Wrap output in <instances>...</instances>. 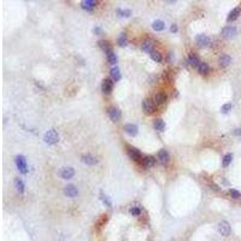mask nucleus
<instances>
[{
	"label": "nucleus",
	"mask_w": 241,
	"mask_h": 241,
	"mask_svg": "<svg viewBox=\"0 0 241 241\" xmlns=\"http://www.w3.org/2000/svg\"><path fill=\"white\" fill-rule=\"evenodd\" d=\"M94 33H101V28H94Z\"/></svg>",
	"instance_id": "obj_39"
},
{
	"label": "nucleus",
	"mask_w": 241,
	"mask_h": 241,
	"mask_svg": "<svg viewBox=\"0 0 241 241\" xmlns=\"http://www.w3.org/2000/svg\"><path fill=\"white\" fill-rule=\"evenodd\" d=\"M142 109H144V111L151 113V112L155 111L156 105H155V102L151 100V99H146V100H144V102H142Z\"/></svg>",
	"instance_id": "obj_8"
},
{
	"label": "nucleus",
	"mask_w": 241,
	"mask_h": 241,
	"mask_svg": "<svg viewBox=\"0 0 241 241\" xmlns=\"http://www.w3.org/2000/svg\"><path fill=\"white\" fill-rule=\"evenodd\" d=\"M130 213H132L133 216H139V215L141 213V207H139V206H134V207L130 209Z\"/></svg>",
	"instance_id": "obj_32"
},
{
	"label": "nucleus",
	"mask_w": 241,
	"mask_h": 241,
	"mask_svg": "<svg viewBox=\"0 0 241 241\" xmlns=\"http://www.w3.org/2000/svg\"><path fill=\"white\" fill-rule=\"evenodd\" d=\"M117 12L122 16V17H129L130 13H132V11H130V10H118Z\"/></svg>",
	"instance_id": "obj_35"
},
{
	"label": "nucleus",
	"mask_w": 241,
	"mask_h": 241,
	"mask_svg": "<svg viewBox=\"0 0 241 241\" xmlns=\"http://www.w3.org/2000/svg\"><path fill=\"white\" fill-rule=\"evenodd\" d=\"M152 28L157 31H160L165 28V23H164L163 21H155V22L152 23Z\"/></svg>",
	"instance_id": "obj_22"
},
{
	"label": "nucleus",
	"mask_w": 241,
	"mask_h": 241,
	"mask_svg": "<svg viewBox=\"0 0 241 241\" xmlns=\"http://www.w3.org/2000/svg\"><path fill=\"white\" fill-rule=\"evenodd\" d=\"M230 224L227 221H222L218 223V233L221 234L222 236H228L230 234Z\"/></svg>",
	"instance_id": "obj_4"
},
{
	"label": "nucleus",
	"mask_w": 241,
	"mask_h": 241,
	"mask_svg": "<svg viewBox=\"0 0 241 241\" xmlns=\"http://www.w3.org/2000/svg\"><path fill=\"white\" fill-rule=\"evenodd\" d=\"M155 163H156V159H155L153 157H146V158H144L145 166H152V165H155Z\"/></svg>",
	"instance_id": "obj_30"
},
{
	"label": "nucleus",
	"mask_w": 241,
	"mask_h": 241,
	"mask_svg": "<svg viewBox=\"0 0 241 241\" xmlns=\"http://www.w3.org/2000/svg\"><path fill=\"white\" fill-rule=\"evenodd\" d=\"M233 133H234V135H238V136H240V135H241V129H239V128H238V129H235Z\"/></svg>",
	"instance_id": "obj_38"
},
{
	"label": "nucleus",
	"mask_w": 241,
	"mask_h": 241,
	"mask_svg": "<svg viewBox=\"0 0 241 241\" xmlns=\"http://www.w3.org/2000/svg\"><path fill=\"white\" fill-rule=\"evenodd\" d=\"M64 193H65V195H68L69 198H75V196L78 194V191L75 186L68 185V186L64 188Z\"/></svg>",
	"instance_id": "obj_9"
},
{
	"label": "nucleus",
	"mask_w": 241,
	"mask_h": 241,
	"mask_svg": "<svg viewBox=\"0 0 241 241\" xmlns=\"http://www.w3.org/2000/svg\"><path fill=\"white\" fill-rule=\"evenodd\" d=\"M101 200L104 202V204H105V205H107L109 207H111V206H112V204H111V202H110V199L107 198V196H105V195L102 194V193H101Z\"/></svg>",
	"instance_id": "obj_36"
},
{
	"label": "nucleus",
	"mask_w": 241,
	"mask_h": 241,
	"mask_svg": "<svg viewBox=\"0 0 241 241\" xmlns=\"http://www.w3.org/2000/svg\"><path fill=\"white\" fill-rule=\"evenodd\" d=\"M118 45H119V46H125V45H127V35H125L124 33H122V34L119 35V38H118Z\"/></svg>",
	"instance_id": "obj_31"
},
{
	"label": "nucleus",
	"mask_w": 241,
	"mask_h": 241,
	"mask_svg": "<svg viewBox=\"0 0 241 241\" xmlns=\"http://www.w3.org/2000/svg\"><path fill=\"white\" fill-rule=\"evenodd\" d=\"M195 41H196V44H198L200 47H207V46H210V44H211V39L209 38V36L204 35V34L196 35V36H195Z\"/></svg>",
	"instance_id": "obj_5"
},
{
	"label": "nucleus",
	"mask_w": 241,
	"mask_h": 241,
	"mask_svg": "<svg viewBox=\"0 0 241 241\" xmlns=\"http://www.w3.org/2000/svg\"><path fill=\"white\" fill-rule=\"evenodd\" d=\"M16 165L18 168V170L22 174H27L28 171V166H27V160L23 156H17L16 157Z\"/></svg>",
	"instance_id": "obj_3"
},
{
	"label": "nucleus",
	"mask_w": 241,
	"mask_h": 241,
	"mask_svg": "<svg viewBox=\"0 0 241 241\" xmlns=\"http://www.w3.org/2000/svg\"><path fill=\"white\" fill-rule=\"evenodd\" d=\"M58 140H59V135H58L55 129H50L44 135V141L48 145H55L58 142Z\"/></svg>",
	"instance_id": "obj_1"
},
{
	"label": "nucleus",
	"mask_w": 241,
	"mask_h": 241,
	"mask_svg": "<svg viewBox=\"0 0 241 241\" xmlns=\"http://www.w3.org/2000/svg\"><path fill=\"white\" fill-rule=\"evenodd\" d=\"M124 130L127 134H129V135H132V136H135L138 132H139V129H138V127L135 124H127L124 127Z\"/></svg>",
	"instance_id": "obj_15"
},
{
	"label": "nucleus",
	"mask_w": 241,
	"mask_h": 241,
	"mask_svg": "<svg viewBox=\"0 0 241 241\" xmlns=\"http://www.w3.org/2000/svg\"><path fill=\"white\" fill-rule=\"evenodd\" d=\"M198 71L200 72V74H207L209 72V70H210V68H209V65L206 64V63H200L199 65H198Z\"/></svg>",
	"instance_id": "obj_24"
},
{
	"label": "nucleus",
	"mask_w": 241,
	"mask_h": 241,
	"mask_svg": "<svg viewBox=\"0 0 241 241\" xmlns=\"http://www.w3.org/2000/svg\"><path fill=\"white\" fill-rule=\"evenodd\" d=\"M15 187H16V189H17L18 193H23L24 192V183L21 179L15 180Z\"/></svg>",
	"instance_id": "obj_23"
},
{
	"label": "nucleus",
	"mask_w": 241,
	"mask_h": 241,
	"mask_svg": "<svg viewBox=\"0 0 241 241\" xmlns=\"http://www.w3.org/2000/svg\"><path fill=\"white\" fill-rule=\"evenodd\" d=\"M81 159H82L83 163L88 164V165H95V164L98 163L97 157L92 156V155H83V156L81 157Z\"/></svg>",
	"instance_id": "obj_12"
},
{
	"label": "nucleus",
	"mask_w": 241,
	"mask_h": 241,
	"mask_svg": "<svg viewBox=\"0 0 241 241\" xmlns=\"http://www.w3.org/2000/svg\"><path fill=\"white\" fill-rule=\"evenodd\" d=\"M230 110H232V104H230V102H228V104H224V105L221 107V111H222L223 113H228Z\"/></svg>",
	"instance_id": "obj_33"
},
{
	"label": "nucleus",
	"mask_w": 241,
	"mask_h": 241,
	"mask_svg": "<svg viewBox=\"0 0 241 241\" xmlns=\"http://www.w3.org/2000/svg\"><path fill=\"white\" fill-rule=\"evenodd\" d=\"M229 193H230V195L233 196L234 199H240L241 198V193L240 192H238L236 189H230V191H229Z\"/></svg>",
	"instance_id": "obj_34"
},
{
	"label": "nucleus",
	"mask_w": 241,
	"mask_h": 241,
	"mask_svg": "<svg viewBox=\"0 0 241 241\" xmlns=\"http://www.w3.org/2000/svg\"><path fill=\"white\" fill-rule=\"evenodd\" d=\"M155 100H156L157 104H164L165 101H166V95L164 93H158L156 94V97H155Z\"/></svg>",
	"instance_id": "obj_25"
},
{
	"label": "nucleus",
	"mask_w": 241,
	"mask_h": 241,
	"mask_svg": "<svg viewBox=\"0 0 241 241\" xmlns=\"http://www.w3.org/2000/svg\"><path fill=\"white\" fill-rule=\"evenodd\" d=\"M110 76L113 78V80L118 81V80L121 78V71H119V69H118L117 66H113V68L110 70Z\"/></svg>",
	"instance_id": "obj_21"
},
{
	"label": "nucleus",
	"mask_w": 241,
	"mask_h": 241,
	"mask_svg": "<svg viewBox=\"0 0 241 241\" xmlns=\"http://www.w3.org/2000/svg\"><path fill=\"white\" fill-rule=\"evenodd\" d=\"M240 8H235L234 10H232L230 11V13H229V16H228V21L230 22V21H234V19H236L238 17H239V15H240Z\"/></svg>",
	"instance_id": "obj_20"
},
{
	"label": "nucleus",
	"mask_w": 241,
	"mask_h": 241,
	"mask_svg": "<svg viewBox=\"0 0 241 241\" xmlns=\"http://www.w3.org/2000/svg\"><path fill=\"white\" fill-rule=\"evenodd\" d=\"M151 58L157 63L162 62V55H160L158 51H152V52H151Z\"/></svg>",
	"instance_id": "obj_26"
},
{
	"label": "nucleus",
	"mask_w": 241,
	"mask_h": 241,
	"mask_svg": "<svg viewBox=\"0 0 241 241\" xmlns=\"http://www.w3.org/2000/svg\"><path fill=\"white\" fill-rule=\"evenodd\" d=\"M170 30L172 31V33L177 31V25H176V24H172V25H171V28H170Z\"/></svg>",
	"instance_id": "obj_37"
},
{
	"label": "nucleus",
	"mask_w": 241,
	"mask_h": 241,
	"mask_svg": "<svg viewBox=\"0 0 241 241\" xmlns=\"http://www.w3.org/2000/svg\"><path fill=\"white\" fill-rule=\"evenodd\" d=\"M97 1L95 0H83L82 3H81V6H82V8H85V10H87V11H92L95 6H97Z\"/></svg>",
	"instance_id": "obj_11"
},
{
	"label": "nucleus",
	"mask_w": 241,
	"mask_h": 241,
	"mask_svg": "<svg viewBox=\"0 0 241 241\" xmlns=\"http://www.w3.org/2000/svg\"><path fill=\"white\" fill-rule=\"evenodd\" d=\"M74 175H75V170H74L72 168H70V166H68V168H63L62 172H60V176L65 180L71 179Z\"/></svg>",
	"instance_id": "obj_10"
},
{
	"label": "nucleus",
	"mask_w": 241,
	"mask_h": 241,
	"mask_svg": "<svg viewBox=\"0 0 241 241\" xmlns=\"http://www.w3.org/2000/svg\"><path fill=\"white\" fill-rule=\"evenodd\" d=\"M152 46H153V40L147 39V40H145V41L142 42V46H141V48H142V51L152 52V51H151V50H152Z\"/></svg>",
	"instance_id": "obj_18"
},
{
	"label": "nucleus",
	"mask_w": 241,
	"mask_h": 241,
	"mask_svg": "<svg viewBox=\"0 0 241 241\" xmlns=\"http://www.w3.org/2000/svg\"><path fill=\"white\" fill-rule=\"evenodd\" d=\"M153 127H155V129L158 130V132H164V129H165V123H164L163 119H156L155 123H153Z\"/></svg>",
	"instance_id": "obj_19"
},
{
	"label": "nucleus",
	"mask_w": 241,
	"mask_h": 241,
	"mask_svg": "<svg viewBox=\"0 0 241 241\" xmlns=\"http://www.w3.org/2000/svg\"><path fill=\"white\" fill-rule=\"evenodd\" d=\"M218 63H219V66H222V68H227V66L232 63V58H230V55H223L221 58H219Z\"/></svg>",
	"instance_id": "obj_14"
},
{
	"label": "nucleus",
	"mask_w": 241,
	"mask_h": 241,
	"mask_svg": "<svg viewBox=\"0 0 241 241\" xmlns=\"http://www.w3.org/2000/svg\"><path fill=\"white\" fill-rule=\"evenodd\" d=\"M121 116H122V113H121L119 109H117V107H110L109 109V117L111 118V121L117 122L121 118Z\"/></svg>",
	"instance_id": "obj_7"
},
{
	"label": "nucleus",
	"mask_w": 241,
	"mask_h": 241,
	"mask_svg": "<svg viewBox=\"0 0 241 241\" xmlns=\"http://www.w3.org/2000/svg\"><path fill=\"white\" fill-rule=\"evenodd\" d=\"M158 159H159V162L162 164L168 163V160H169V153H168L165 149H160V151L158 152Z\"/></svg>",
	"instance_id": "obj_16"
},
{
	"label": "nucleus",
	"mask_w": 241,
	"mask_h": 241,
	"mask_svg": "<svg viewBox=\"0 0 241 241\" xmlns=\"http://www.w3.org/2000/svg\"><path fill=\"white\" fill-rule=\"evenodd\" d=\"M101 89L105 94H110L113 89V82L111 80H104L102 81V85H101Z\"/></svg>",
	"instance_id": "obj_6"
},
{
	"label": "nucleus",
	"mask_w": 241,
	"mask_h": 241,
	"mask_svg": "<svg viewBox=\"0 0 241 241\" xmlns=\"http://www.w3.org/2000/svg\"><path fill=\"white\" fill-rule=\"evenodd\" d=\"M107 59H109V63L111 64V65H115L117 63V55L116 53H113V52H110V53H107Z\"/></svg>",
	"instance_id": "obj_28"
},
{
	"label": "nucleus",
	"mask_w": 241,
	"mask_h": 241,
	"mask_svg": "<svg viewBox=\"0 0 241 241\" xmlns=\"http://www.w3.org/2000/svg\"><path fill=\"white\" fill-rule=\"evenodd\" d=\"M232 159H233V155H232V153H228V155H226V156L223 157V162H222L223 166H228L229 164L232 163Z\"/></svg>",
	"instance_id": "obj_29"
},
{
	"label": "nucleus",
	"mask_w": 241,
	"mask_h": 241,
	"mask_svg": "<svg viewBox=\"0 0 241 241\" xmlns=\"http://www.w3.org/2000/svg\"><path fill=\"white\" fill-rule=\"evenodd\" d=\"M98 45H99V47H100L105 53H110V52H112L111 46H110V44L107 42V41H105V40H100V41L98 42Z\"/></svg>",
	"instance_id": "obj_17"
},
{
	"label": "nucleus",
	"mask_w": 241,
	"mask_h": 241,
	"mask_svg": "<svg viewBox=\"0 0 241 241\" xmlns=\"http://www.w3.org/2000/svg\"><path fill=\"white\" fill-rule=\"evenodd\" d=\"M236 33H238V30H236L235 27H233V25H227V27H224V28L222 29V36H223L224 39H232V38H234V36L236 35Z\"/></svg>",
	"instance_id": "obj_2"
},
{
	"label": "nucleus",
	"mask_w": 241,
	"mask_h": 241,
	"mask_svg": "<svg viewBox=\"0 0 241 241\" xmlns=\"http://www.w3.org/2000/svg\"><path fill=\"white\" fill-rule=\"evenodd\" d=\"M188 62H189V64L194 65V66H196V68H198V65L202 63L200 60H199V58H198V57H195V55H189V58H188Z\"/></svg>",
	"instance_id": "obj_27"
},
{
	"label": "nucleus",
	"mask_w": 241,
	"mask_h": 241,
	"mask_svg": "<svg viewBox=\"0 0 241 241\" xmlns=\"http://www.w3.org/2000/svg\"><path fill=\"white\" fill-rule=\"evenodd\" d=\"M128 155H129V157H130L132 159H134V160H139L141 158V153L138 148L130 147L128 149Z\"/></svg>",
	"instance_id": "obj_13"
}]
</instances>
